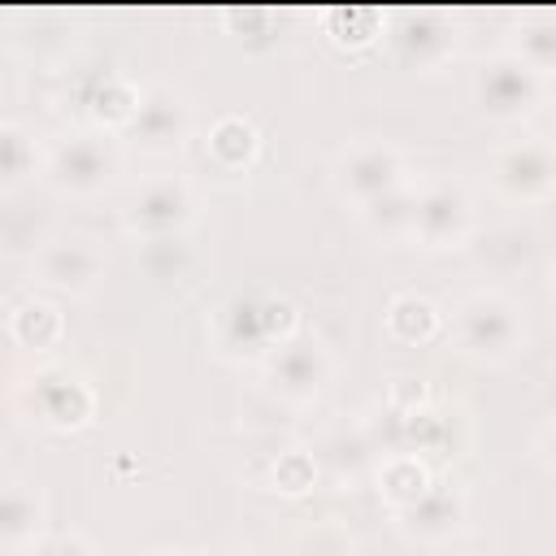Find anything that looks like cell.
Returning <instances> with one entry per match:
<instances>
[{
  "mask_svg": "<svg viewBox=\"0 0 556 556\" xmlns=\"http://www.w3.org/2000/svg\"><path fill=\"white\" fill-rule=\"evenodd\" d=\"M382 13L378 9H361V4H348V9H334L330 13V35L334 43H348V48H365L382 35Z\"/></svg>",
  "mask_w": 556,
  "mask_h": 556,
  "instance_id": "obj_24",
  "label": "cell"
},
{
  "mask_svg": "<svg viewBox=\"0 0 556 556\" xmlns=\"http://www.w3.org/2000/svg\"><path fill=\"white\" fill-rule=\"evenodd\" d=\"M48 239H52L48 235V222L35 208H26V204L0 208V252H9V256H35Z\"/></svg>",
  "mask_w": 556,
  "mask_h": 556,
  "instance_id": "obj_23",
  "label": "cell"
},
{
  "mask_svg": "<svg viewBox=\"0 0 556 556\" xmlns=\"http://www.w3.org/2000/svg\"><path fill=\"white\" fill-rule=\"evenodd\" d=\"M9 330H13V343H17V348L43 352V348H56V343H61L65 317H61V308L48 304V300H26V304L13 313Z\"/></svg>",
  "mask_w": 556,
  "mask_h": 556,
  "instance_id": "obj_20",
  "label": "cell"
},
{
  "mask_svg": "<svg viewBox=\"0 0 556 556\" xmlns=\"http://www.w3.org/2000/svg\"><path fill=\"white\" fill-rule=\"evenodd\" d=\"M413 204H417V191L404 182V187H395V191L369 200V204L356 208V213L365 217V226H369L374 235H382V239H408V235H413Z\"/></svg>",
  "mask_w": 556,
  "mask_h": 556,
  "instance_id": "obj_22",
  "label": "cell"
},
{
  "mask_svg": "<svg viewBox=\"0 0 556 556\" xmlns=\"http://www.w3.org/2000/svg\"><path fill=\"white\" fill-rule=\"evenodd\" d=\"M122 135H126L139 152H148V156H169V152H178V148L187 143V135H191V104H187L174 87L152 83V87L139 91V109L130 113V122H126Z\"/></svg>",
  "mask_w": 556,
  "mask_h": 556,
  "instance_id": "obj_5",
  "label": "cell"
},
{
  "mask_svg": "<svg viewBox=\"0 0 556 556\" xmlns=\"http://www.w3.org/2000/svg\"><path fill=\"white\" fill-rule=\"evenodd\" d=\"M456 343L469 361L482 365H504L521 352L526 343V326L513 300H504L500 291H473L460 300L456 308Z\"/></svg>",
  "mask_w": 556,
  "mask_h": 556,
  "instance_id": "obj_1",
  "label": "cell"
},
{
  "mask_svg": "<svg viewBox=\"0 0 556 556\" xmlns=\"http://www.w3.org/2000/svg\"><path fill=\"white\" fill-rule=\"evenodd\" d=\"M30 556H96L83 534H39L30 543Z\"/></svg>",
  "mask_w": 556,
  "mask_h": 556,
  "instance_id": "obj_28",
  "label": "cell"
},
{
  "mask_svg": "<svg viewBox=\"0 0 556 556\" xmlns=\"http://www.w3.org/2000/svg\"><path fill=\"white\" fill-rule=\"evenodd\" d=\"M191 217H195V195L174 174L143 182L126 204V230L139 235L143 243L148 239H178L191 226Z\"/></svg>",
  "mask_w": 556,
  "mask_h": 556,
  "instance_id": "obj_6",
  "label": "cell"
},
{
  "mask_svg": "<svg viewBox=\"0 0 556 556\" xmlns=\"http://www.w3.org/2000/svg\"><path fill=\"white\" fill-rule=\"evenodd\" d=\"M222 556H248V552H222Z\"/></svg>",
  "mask_w": 556,
  "mask_h": 556,
  "instance_id": "obj_30",
  "label": "cell"
},
{
  "mask_svg": "<svg viewBox=\"0 0 556 556\" xmlns=\"http://www.w3.org/2000/svg\"><path fill=\"white\" fill-rule=\"evenodd\" d=\"M473 230V204L469 191L456 182H426L417 187V204H413V235L421 248H460Z\"/></svg>",
  "mask_w": 556,
  "mask_h": 556,
  "instance_id": "obj_7",
  "label": "cell"
},
{
  "mask_svg": "<svg viewBox=\"0 0 556 556\" xmlns=\"http://www.w3.org/2000/svg\"><path fill=\"white\" fill-rule=\"evenodd\" d=\"M30 174H39V148L35 135L17 122H0V195L17 191Z\"/></svg>",
  "mask_w": 556,
  "mask_h": 556,
  "instance_id": "obj_19",
  "label": "cell"
},
{
  "mask_svg": "<svg viewBox=\"0 0 556 556\" xmlns=\"http://www.w3.org/2000/svg\"><path fill=\"white\" fill-rule=\"evenodd\" d=\"M39 534H43V500L22 482L0 486V543L30 547Z\"/></svg>",
  "mask_w": 556,
  "mask_h": 556,
  "instance_id": "obj_15",
  "label": "cell"
},
{
  "mask_svg": "<svg viewBox=\"0 0 556 556\" xmlns=\"http://www.w3.org/2000/svg\"><path fill=\"white\" fill-rule=\"evenodd\" d=\"M139 261H143V269L152 278H174L187 256H182V243L178 239H148L143 252H139Z\"/></svg>",
  "mask_w": 556,
  "mask_h": 556,
  "instance_id": "obj_27",
  "label": "cell"
},
{
  "mask_svg": "<svg viewBox=\"0 0 556 556\" xmlns=\"http://www.w3.org/2000/svg\"><path fill=\"white\" fill-rule=\"evenodd\" d=\"M430 469H426V460L421 456H413V452H391V456H382V465H378V491H382V500L400 513V508H408L413 500H421L426 491H430Z\"/></svg>",
  "mask_w": 556,
  "mask_h": 556,
  "instance_id": "obj_17",
  "label": "cell"
},
{
  "mask_svg": "<svg viewBox=\"0 0 556 556\" xmlns=\"http://www.w3.org/2000/svg\"><path fill=\"white\" fill-rule=\"evenodd\" d=\"M256 148H261V135H256V126H252L248 117H239V113L217 117L213 130H208V156H213L222 169H243V165H252Z\"/></svg>",
  "mask_w": 556,
  "mask_h": 556,
  "instance_id": "obj_18",
  "label": "cell"
},
{
  "mask_svg": "<svg viewBox=\"0 0 556 556\" xmlns=\"http://www.w3.org/2000/svg\"><path fill=\"white\" fill-rule=\"evenodd\" d=\"M404 182H408V174L391 143H352L334 161V191L343 200H352L356 208H365L369 200H378Z\"/></svg>",
  "mask_w": 556,
  "mask_h": 556,
  "instance_id": "obj_8",
  "label": "cell"
},
{
  "mask_svg": "<svg viewBox=\"0 0 556 556\" xmlns=\"http://www.w3.org/2000/svg\"><path fill=\"white\" fill-rule=\"evenodd\" d=\"M491 178L500 187V195L517 200V204H543L556 191V161L552 148L543 139H521L513 148H504L491 165Z\"/></svg>",
  "mask_w": 556,
  "mask_h": 556,
  "instance_id": "obj_9",
  "label": "cell"
},
{
  "mask_svg": "<svg viewBox=\"0 0 556 556\" xmlns=\"http://www.w3.org/2000/svg\"><path fill=\"white\" fill-rule=\"evenodd\" d=\"M30 400H35L39 421H48L56 430H78L96 413L91 387L78 374H70V369H43V374H35Z\"/></svg>",
  "mask_w": 556,
  "mask_h": 556,
  "instance_id": "obj_12",
  "label": "cell"
},
{
  "mask_svg": "<svg viewBox=\"0 0 556 556\" xmlns=\"http://www.w3.org/2000/svg\"><path fill=\"white\" fill-rule=\"evenodd\" d=\"M526 70H534L539 78H547L552 74V65H556V35H552V26L539 17V22H530V26H521V43H517V52H513Z\"/></svg>",
  "mask_w": 556,
  "mask_h": 556,
  "instance_id": "obj_25",
  "label": "cell"
},
{
  "mask_svg": "<svg viewBox=\"0 0 556 556\" xmlns=\"http://www.w3.org/2000/svg\"><path fill=\"white\" fill-rule=\"evenodd\" d=\"M473 100L491 122H521L543 100V78L526 70L513 52L491 56L473 78Z\"/></svg>",
  "mask_w": 556,
  "mask_h": 556,
  "instance_id": "obj_4",
  "label": "cell"
},
{
  "mask_svg": "<svg viewBox=\"0 0 556 556\" xmlns=\"http://www.w3.org/2000/svg\"><path fill=\"white\" fill-rule=\"evenodd\" d=\"M139 91H143V87H135V83H126V78H117V74H104V78H96V87H91V96H87V113H91L104 130H126L130 113L139 109Z\"/></svg>",
  "mask_w": 556,
  "mask_h": 556,
  "instance_id": "obj_21",
  "label": "cell"
},
{
  "mask_svg": "<svg viewBox=\"0 0 556 556\" xmlns=\"http://www.w3.org/2000/svg\"><path fill=\"white\" fill-rule=\"evenodd\" d=\"M443 330V313L434 300L426 295H395L387 308V334L404 348H426L430 339H439Z\"/></svg>",
  "mask_w": 556,
  "mask_h": 556,
  "instance_id": "obj_16",
  "label": "cell"
},
{
  "mask_svg": "<svg viewBox=\"0 0 556 556\" xmlns=\"http://www.w3.org/2000/svg\"><path fill=\"white\" fill-rule=\"evenodd\" d=\"M400 521H404V530L413 534V539H421V543H443V539H452L456 530H460V521H465V495L456 491V486H439V482H430V491L421 495V500H413L408 508H400Z\"/></svg>",
  "mask_w": 556,
  "mask_h": 556,
  "instance_id": "obj_13",
  "label": "cell"
},
{
  "mask_svg": "<svg viewBox=\"0 0 556 556\" xmlns=\"http://www.w3.org/2000/svg\"><path fill=\"white\" fill-rule=\"evenodd\" d=\"M313 482H317V460H313L308 452L291 447V452H282V456L274 460V486H278L282 495H304Z\"/></svg>",
  "mask_w": 556,
  "mask_h": 556,
  "instance_id": "obj_26",
  "label": "cell"
},
{
  "mask_svg": "<svg viewBox=\"0 0 556 556\" xmlns=\"http://www.w3.org/2000/svg\"><path fill=\"white\" fill-rule=\"evenodd\" d=\"M265 382L287 404H308L330 382V352L317 339L291 334L265 352Z\"/></svg>",
  "mask_w": 556,
  "mask_h": 556,
  "instance_id": "obj_3",
  "label": "cell"
},
{
  "mask_svg": "<svg viewBox=\"0 0 556 556\" xmlns=\"http://www.w3.org/2000/svg\"><path fill=\"white\" fill-rule=\"evenodd\" d=\"M35 274L43 287H56V291H70V295H91L104 278V252L91 243V239H48L39 252H35Z\"/></svg>",
  "mask_w": 556,
  "mask_h": 556,
  "instance_id": "obj_10",
  "label": "cell"
},
{
  "mask_svg": "<svg viewBox=\"0 0 556 556\" xmlns=\"http://www.w3.org/2000/svg\"><path fill=\"white\" fill-rule=\"evenodd\" d=\"M117 174V148L109 135H74L61 139L43 161V182L56 195L91 200L100 195Z\"/></svg>",
  "mask_w": 556,
  "mask_h": 556,
  "instance_id": "obj_2",
  "label": "cell"
},
{
  "mask_svg": "<svg viewBox=\"0 0 556 556\" xmlns=\"http://www.w3.org/2000/svg\"><path fill=\"white\" fill-rule=\"evenodd\" d=\"M148 556H191V552H148Z\"/></svg>",
  "mask_w": 556,
  "mask_h": 556,
  "instance_id": "obj_29",
  "label": "cell"
},
{
  "mask_svg": "<svg viewBox=\"0 0 556 556\" xmlns=\"http://www.w3.org/2000/svg\"><path fill=\"white\" fill-rule=\"evenodd\" d=\"M387 39H391V52L408 65V70H434L452 56V26L430 13V9H417V13H400L391 26H382Z\"/></svg>",
  "mask_w": 556,
  "mask_h": 556,
  "instance_id": "obj_11",
  "label": "cell"
},
{
  "mask_svg": "<svg viewBox=\"0 0 556 556\" xmlns=\"http://www.w3.org/2000/svg\"><path fill=\"white\" fill-rule=\"evenodd\" d=\"M217 343L222 352L230 356H265L274 343L265 334V321H261V300H230L222 313H217Z\"/></svg>",
  "mask_w": 556,
  "mask_h": 556,
  "instance_id": "obj_14",
  "label": "cell"
}]
</instances>
